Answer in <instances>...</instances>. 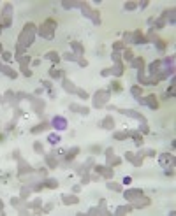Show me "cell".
I'll return each instance as SVG.
<instances>
[{
    "instance_id": "1",
    "label": "cell",
    "mask_w": 176,
    "mask_h": 216,
    "mask_svg": "<svg viewBox=\"0 0 176 216\" xmlns=\"http://www.w3.org/2000/svg\"><path fill=\"white\" fill-rule=\"evenodd\" d=\"M19 39H21V44H32V41H34V25L32 23L27 25L23 34L19 35Z\"/></svg>"
},
{
    "instance_id": "2",
    "label": "cell",
    "mask_w": 176,
    "mask_h": 216,
    "mask_svg": "<svg viewBox=\"0 0 176 216\" xmlns=\"http://www.w3.org/2000/svg\"><path fill=\"white\" fill-rule=\"evenodd\" d=\"M53 28H55V25H53V19H48L46 25H42V26H41L39 34L44 35V37H48V39H51V37H53Z\"/></svg>"
},
{
    "instance_id": "3",
    "label": "cell",
    "mask_w": 176,
    "mask_h": 216,
    "mask_svg": "<svg viewBox=\"0 0 176 216\" xmlns=\"http://www.w3.org/2000/svg\"><path fill=\"white\" fill-rule=\"evenodd\" d=\"M11 25V6H6L4 16H2V26H9Z\"/></svg>"
},
{
    "instance_id": "4",
    "label": "cell",
    "mask_w": 176,
    "mask_h": 216,
    "mask_svg": "<svg viewBox=\"0 0 176 216\" xmlns=\"http://www.w3.org/2000/svg\"><path fill=\"white\" fill-rule=\"evenodd\" d=\"M53 125H55L58 130H64L65 127H67V123H65V120L62 116H55V118H53Z\"/></svg>"
},
{
    "instance_id": "5",
    "label": "cell",
    "mask_w": 176,
    "mask_h": 216,
    "mask_svg": "<svg viewBox=\"0 0 176 216\" xmlns=\"http://www.w3.org/2000/svg\"><path fill=\"white\" fill-rule=\"evenodd\" d=\"M125 197H127L129 200H134V199H137V197H141V192L139 190H130V192L125 193Z\"/></svg>"
},
{
    "instance_id": "6",
    "label": "cell",
    "mask_w": 176,
    "mask_h": 216,
    "mask_svg": "<svg viewBox=\"0 0 176 216\" xmlns=\"http://www.w3.org/2000/svg\"><path fill=\"white\" fill-rule=\"evenodd\" d=\"M146 104L150 105L152 109H157V107H158V102H157V99H155L153 95H150V97H148V99H146Z\"/></svg>"
},
{
    "instance_id": "7",
    "label": "cell",
    "mask_w": 176,
    "mask_h": 216,
    "mask_svg": "<svg viewBox=\"0 0 176 216\" xmlns=\"http://www.w3.org/2000/svg\"><path fill=\"white\" fill-rule=\"evenodd\" d=\"M132 65H134V67H141V69H143L144 62H143V58H136V60H132Z\"/></svg>"
},
{
    "instance_id": "8",
    "label": "cell",
    "mask_w": 176,
    "mask_h": 216,
    "mask_svg": "<svg viewBox=\"0 0 176 216\" xmlns=\"http://www.w3.org/2000/svg\"><path fill=\"white\" fill-rule=\"evenodd\" d=\"M97 170H99L100 174H104L106 177H111V170H107V169H102V167H97Z\"/></svg>"
},
{
    "instance_id": "9",
    "label": "cell",
    "mask_w": 176,
    "mask_h": 216,
    "mask_svg": "<svg viewBox=\"0 0 176 216\" xmlns=\"http://www.w3.org/2000/svg\"><path fill=\"white\" fill-rule=\"evenodd\" d=\"M58 141H60V137H58L56 134H51V135H49V142H53V144H55V142H58Z\"/></svg>"
},
{
    "instance_id": "10",
    "label": "cell",
    "mask_w": 176,
    "mask_h": 216,
    "mask_svg": "<svg viewBox=\"0 0 176 216\" xmlns=\"http://www.w3.org/2000/svg\"><path fill=\"white\" fill-rule=\"evenodd\" d=\"M44 128H48V125H46V123H42V125H39V127H35V128L32 130V132L35 134V132H39V130H44Z\"/></svg>"
},
{
    "instance_id": "11",
    "label": "cell",
    "mask_w": 176,
    "mask_h": 216,
    "mask_svg": "<svg viewBox=\"0 0 176 216\" xmlns=\"http://www.w3.org/2000/svg\"><path fill=\"white\" fill-rule=\"evenodd\" d=\"M123 56H125V58H127V60H132V51H130V49H127V51H125V55H123Z\"/></svg>"
},
{
    "instance_id": "12",
    "label": "cell",
    "mask_w": 176,
    "mask_h": 216,
    "mask_svg": "<svg viewBox=\"0 0 176 216\" xmlns=\"http://www.w3.org/2000/svg\"><path fill=\"white\" fill-rule=\"evenodd\" d=\"M160 160H162V162H173V158H171L169 155H164V156L160 158Z\"/></svg>"
},
{
    "instance_id": "13",
    "label": "cell",
    "mask_w": 176,
    "mask_h": 216,
    "mask_svg": "<svg viewBox=\"0 0 176 216\" xmlns=\"http://www.w3.org/2000/svg\"><path fill=\"white\" fill-rule=\"evenodd\" d=\"M65 202H77V199H76V197H65Z\"/></svg>"
},
{
    "instance_id": "14",
    "label": "cell",
    "mask_w": 176,
    "mask_h": 216,
    "mask_svg": "<svg viewBox=\"0 0 176 216\" xmlns=\"http://www.w3.org/2000/svg\"><path fill=\"white\" fill-rule=\"evenodd\" d=\"M125 135H127L125 132H118V134H116V139H125Z\"/></svg>"
},
{
    "instance_id": "15",
    "label": "cell",
    "mask_w": 176,
    "mask_h": 216,
    "mask_svg": "<svg viewBox=\"0 0 176 216\" xmlns=\"http://www.w3.org/2000/svg\"><path fill=\"white\" fill-rule=\"evenodd\" d=\"M48 58L53 60V62H56V60H58V56H55V55H53V51H51V55H48Z\"/></svg>"
},
{
    "instance_id": "16",
    "label": "cell",
    "mask_w": 176,
    "mask_h": 216,
    "mask_svg": "<svg viewBox=\"0 0 176 216\" xmlns=\"http://www.w3.org/2000/svg\"><path fill=\"white\" fill-rule=\"evenodd\" d=\"M132 93H134V95H139V93H141V90H139L137 86H134V88H132Z\"/></svg>"
},
{
    "instance_id": "17",
    "label": "cell",
    "mask_w": 176,
    "mask_h": 216,
    "mask_svg": "<svg viewBox=\"0 0 176 216\" xmlns=\"http://www.w3.org/2000/svg\"><path fill=\"white\" fill-rule=\"evenodd\" d=\"M107 186H109V188H113V190H120V185H113V183H109Z\"/></svg>"
},
{
    "instance_id": "18",
    "label": "cell",
    "mask_w": 176,
    "mask_h": 216,
    "mask_svg": "<svg viewBox=\"0 0 176 216\" xmlns=\"http://www.w3.org/2000/svg\"><path fill=\"white\" fill-rule=\"evenodd\" d=\"M111 127V118H106V128H109Z\"/></svg>"
},
{
    "instance_id": "19",
    "label": "cell",
    "mask_w": 176,
    "mask_h": 216,
    "mask_svg": "<svg viewBox=\"0 0 176 216\" xmlns=\"http://www.w3.org/2000/svg\"><path fill=\"white\" fill-rule=\"evenodd\" d=\"M136 4H125V9H134Z\"/></svg>"
},
{
    "instance_id": "20",
    "label": "cell",
    "mask_w": 176,
    "mask_h": 216,
    "mask_svg": "<svg viewBox=\"0 0 176 216\" xmlns=\"http://www.w3.org/2000/svg\"><path fill=\"white\" fill-rule=\"evenodd\" d=\"M0 51H2V46H0Z\"/></svg>"
}]
</instances>
